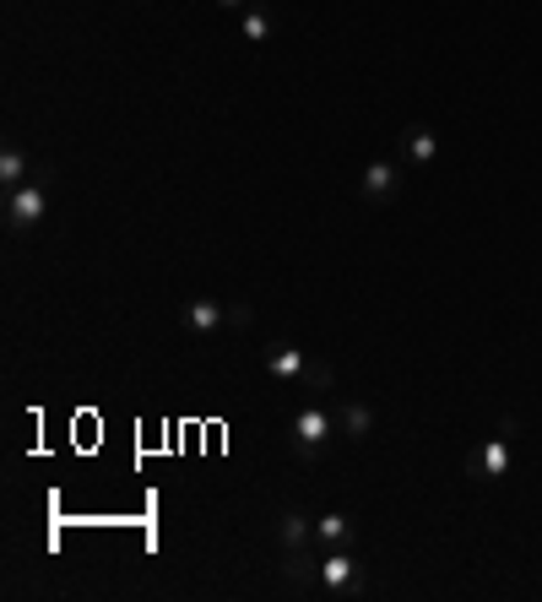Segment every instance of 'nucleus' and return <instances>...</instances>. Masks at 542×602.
Instances as JSON below:
<instances>
[{"label":"nucleus","instance_id":"obj_1","mask_svg":"<svg viewBox=\"0 0 542 602\" xmlns=\"http://www.w3.org/2000/svg\"><path fill=\"white\" fill-rule=\"evenodd\" d=\"M50 185H55V169H50V163H39V169H33V180H28V185H17V191L6 196V228H11V234H22V228H39V223H44V212H50Z\"/></svg>","mask_w":542,"mask_h":602},{"label":"nucleus","instance_id":"obj_2","mask_svg":"<svg viewBox=\"0 0 542 602\" xmlns=\"http://www.w3.org/2000/svg\"><path fill=\"white\" fill-rule=\"evenodd\" d=\"M288 434H293V451L310 462V456H321L326 445H332V434H337V412L332 407H299L293 412V423H288Z\"/></svg>","mask_w":542,"mask_h":602},{"label":"nucleus","instance_id":"obj_3","mask_svg":"<svg viewBox=\"0 0 542 602\" xmlns=\"http://www.w3.org/2000/svg\"><path fill=\"white\" fill-rule=\"evenodd\" d=\"M321 587H326V592H337V598H353V592H364V565L347 553V542L321 553Z\"/></svg>","mask_w":542,"mask_h":602},{"label":"nucleus","instance_id":"obj_4","mask_svg":"<svg viewBox=\"0 0 542 602\" xmlns=\"http://www.w3.org/2000/svg\"><path fill=\"white\" fill-rule=\"evenodd\" d=\"M510 429H499V434H488L483 445H477V456H473V472L483 477V483H499L505 472H510Z\"/></svg>","mask_w":542,"mask_h":602},{"label":"nucleus","instance_id":"obj_5","mask_svg":"<svg viewBox=\"0 0 542 602\" xmlns=\"http://www.w3.org/2000/svg\"><path fill=\"white\" fill-rule=\"evenodd\" d=\"M304 369H310V358H304L293 342H271V347H267V375H271V380H293V386H299V380H304Z\"/></svg>","mask_w":542,"mask_h":602},{"label":"nucleus","instance_id":"obj_6","mask_svg":"<svg viewBox=\"0 0 542 602\" xmlns=\"http://www.w3.org/2000/svg\"><path fill=\"white\" fill-rule=\"evenodd\" d=\"M397 191H402V163L375 158V163L364 169V196H369V201H391Z\"/></svg>","mask_w":542,"mask_h":602},{"label":"nucleus","instance_id":"obj_7","mask_svg":"<svg viewBox=\"0 0 542 602\" xmlns=\"http://www.w3.org/2000/svg\"><path fill=\"white\" fill-rule=\"evenodd\" d=\"M282 581H288L293 592H310V587H321V559H310L304 548H288V559H282Z\"/></svg>","mask_w":542,"mask_h":602},{"label":"nucleus","instance_id":"obj_8","mask_svg":"<svg viewBox=\"0 0 542 602\" xmlns=\"http://www.w3.org/2000/svg\"><path fill=\"white\" fill-rule=\"evenodd\" d=\"M402 158L412 169H429L434 158H440V136L429 131V126H406L402 131Z\"/></svg>","mask_w":542,"mask_h":602},{"label":"nucleus","instance_id":"obj_9","mask_svg":"<svg viewBox=\"0 0 542 602\" xmlns=\"http://www.w3.org/2000/svg\"><path fill=\"white\" fill-rule=\"evenodd\" d=\"M185 326H191V332H223V326H228V304H217V299H191V304H185Z\"/></svg>","mask_w":542,"mask_h":602},{"label":"nucleus","instance_id":"obj_10","mask_svg":"<svg viewBox=\"0 0 542 602\" xmlns=\"http://www.w3.org/2000/svg\"><path fill=\"white\" fill-rule=\"evenodd\" d=\"M28 180H33V158H28L22 147H6V152H0V185L17 191V185H28Z\"/></svg>","mask_w":542,"mask_h":602},{"label":"nucleus","instance_id":"obj_11","mask_svg":"<svg viewBox=\"0 0 542 602\" xmlns=\"http://www.w3.org/2000/svg\"><path fill=\"white\" fill-rule=\"evenodd\" d=\"M337 429L347 434V440H369V434H375V412H369L364 401H347V407L337 412Z\"/></svg>","mask_w":542,"mask_h":602},{"label":"nucleus","instance_id":"obj_12","mask_svg":"<svg viewBox=\"0 0 542 602\" xmlns=\"http://www.w3.org/2000/svg\"><path fill=\"white\" fill-rule=\"evenodd\" d=\"M277 542H282V548H310V542H315V522L299 516V510H288L282 527H277Z\"/></svg>","mask_w":542,"mask_h":602},{"label":"nucleus","instance_id":"obj_13","mask_svg":"<svg viewBox=\"0 0 542 602\" xmlns=\"http://www.w3.org/2000/svg\"><path fill=\"white\" fill-rule=\"evenodd\" d=\"M315 542H326V548H342V542H353V516H342V510H326V516L315 522Z\"/></svg>","mask_w":542,"mask_h":602},{"label":"nucleus","instance_id":"obj_14","mask_svg":"<svg viewBox=\"0 0 542 602\" xmlns=\"http://www.w3.org/2000/svg\"><path fill=\"white\" fill-rule=\"evenodd\" d=\"M239 28H245V39H250V44H267V39H271V17H267V11H261V6H256V0L245 6V17H239Z\"/></svg>","mask_w":542,"mask_h":602},{"label":"nucleus","instance_id":"obj_15","mask_svg":"<svg viewBox=\"0 0 542 602\" xmlns=\"http://www.w3.org/2000/svg\"><path fill=\"white\" fill-rule=\"evenodd\" d=\"M299 386H310V391H332L337 386V369L332 364H321V358H310V369H304V380Z\"/></svg>","mask_w":542,"mask_h":602},{"label":"nucleus","instance_id":"obj_16","mask_svg":"<svg viewBox=\"0 0 542 602\" xmlns=\"http://www.w3.org/2000/svg\"><path fill=\"white\" fill-rule=\"evenodd\" d=\"M228 326H234V332L256 326V310H250V304H228Z\"/></svg>","mask_w":542,"mask_h":602},{"label":"nucleus","instance_id":"obj_17","mask_svg":"<svg viewBox=\"0 0 542 602\" xmlns=\"http://www.w3.org/2000/svg\"><path fill=\"white\" fill-rule=\"evenodd\" d=\"M217 6H223V11H245L250 0H217Z\"/></svg>","mask_w":542,"mask_h":602}]
</instances>
